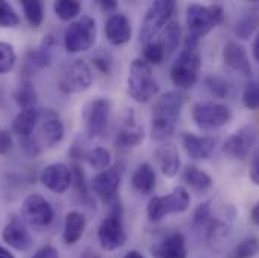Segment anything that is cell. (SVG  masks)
Returning <instances> with one entry per match:
<instances>
[{
    "label": "cell",
    "mask_w": 259,
    "mask_h": 258,
    "mask_svg": "<svg viewBox=\"0 0 259 258\" xmlns=\"http://www.w3.org/2000/svg\"><path fill=\"white\" fill-rule=\"evenodd\" d=\"M223 8L220 5H189L186 11V24L189 30L187 43L197 44L214 27L223 21Z\"/></svg>",
    "instance_id": "cell-2"
},
{
    "label": "cell",
    "mask_w": 259,
    "mask_h": 258,
    "mask_svg": "<svg viewBox=\"0 0 259 258\" xmlns=\"http://www.w3.org/2000/svg\"><path fill=\"white\" fill-rule=\"evenodd\" d=\"M98 242L104 251H116L127 243V233L124 227L122 207L119 204L112 205L107 216L98 227Z\"/></svg>",
    "instance_id": "cell-8"
},
{
    "label": "cell",
    "mask_w": 259,
    "mask_h": 258,
    "mask_svg": "<svg viewBox=\"0 0 259 258\" xmlns=\"http://www.w3.org/2000/svg\"><path fill=\"white\" fill-rule=\"evenodd\" d=\"M243 104L249 109V110H258L259 109V82L258 80H252L249 83H246L244 89H243V95H241Z\"/></svg>",
    "instance_id": "cell-39"
},
{
    "label": "cell",
    "mask_w": 259,
    "mask_h": 258,
    "mask_svg": "<svg viewBox=\"0 0 259 258\" xmlns=\"http://www.w3.org/2000/svg\"><path fill=\"white\" fill-rule=\"evenodd\" d=\"M190 207V194L186 188L178 186L164 196H151L146 205V214L151 222H160L169 214L184 213Z\"/></svg>",
    "instance_id": "cell-7"
},
{
    "label": "cell",
    "mask_w": 259,
    "mask_h": 258,
    "mask_svg": "<svg viewBox=\"0 0 259 258\" xmlns=\"http://www.w3.org/2000/svg\"><path fill=\"white\" fill-rule=\"evenodd\" d=\"M97 41V23L91 15H81L65 29L64 46L68 53H81L94 47Z\"/></svg>",
    "instance_id": "cell-6"
},
{
    "label": "cell",
    "mask_w": 259,
    "mask_h": 258,
    "mask_svg": "<svg viewBox=\"0 0 259 258\" xmlns=\"http://www.w3.org/2000/svg\"><path fill=\"white\" fill-rule=\"evenodd\" d=\"M253 58L259 64V32L258 35H256V38H255V41H253Z\"/></svg>",
    "instance_id": "cell-48"
},
{
    "label": "cell",
    "mask_w": 259,
    "mask_h": 258,
    "mask_svg": "<svg viewBox=\"0 0 259 258\" xmlns=\"http://www.w3.org/2000/svg\"><path fill=\"white\" fill-rule=\"evenodd\" d=\"M183 180L190 189H193L194 192H197V194L208 192L214 185L209 174H206L205 171L199 169L197 166H193V165L186 166V169L183 172Z\"/></svg>",
    "instance_id": "cell-27"
},
{
    "label": "cell",
    "mask_w": 259,
    "mask_h": 258,
    "mask_svg": "<svg viewBox=\"0 0 259 258\" xmlns=\"http://www.w3.org/2000/svg\"><path fill=\"white\" fill-rule=\"evenodd\" d=\"M143 61H146L148 64L151 65H160L166 61V55L163 52V47L160 46V43L157 40L145 44L143 47V56H142Z\"/></svg>",
    "instance_id": "cell-36"
},
{
    "label": "cell",
    "mask_w": 259,
    "mask_h": 258,
    "mask_svg": "<svg viewBox=\"0 0 259 258\" xmlns=\"http://www.w3.org/2000/svg\"><path fill=\"white\" fill-rule=\"evenodd\" d=\"M110 115H112V103L109 98L97 97L88 101L81 112L86 134L91 139L103 136L109 126Z\"/></svg>",
    "instance_id": "cell-9"
},
{
    "label": "cell",
    "mask_w": 259,
    "mask_h": 258,
    "mask_svg": "<svg viewBox=\"0 0 259 258\" xmlns=\"http://www.w3.org/2000/svg\"><path fill=\"white\" fill-rule=\"evenodd\" d=\"M194 124L202 130H215L226 126L232 120V112L226 104L200 101L196 103L192 110Z\"/></svg>",
    "instance_id": "cell-11"
},
{
    "label": "cell",
    "mask_w": 259,
    "mask_h": 258,
    "mask_svg": "<svg viewBox=\"0 0 259 258\" xmlns=\"http://www.w3.org/2000/svg\"><path fill=\"white\" fill-rule=\"evenodd\" d=\"M80 258H101L98 254H95V252H92V251H86L83 255Z\"/></svg>",
    "instance_id": "cell-51"
},
{
    "label": "cell",
    "mask_w": 259,
    "mask_h": 258,
    "mask_svg": "<svg viewBox=\"0 0 259 258\" xmlns=\"http://www.w3.org/2000/svg\"><path fill=\"white\" fill-rule=\"evenodd\" d=\"M92 82L94 74L91 66L78 59L65 68L59 80V88L65 94H80L89 89Z\"/></svg>",
    "instance_id": "cell-12"
},
{
    "label": "cell",
    "mask_w": 259,
    "mask_h": 258,
    "mask_svg": "<svg viewBox=\"0 0 259 258\" xmlns=\"http://www.w3.org/2000/svg\"><path fill=\"white\" fill-rule=\"evenodd\" d=\"M258 137V127L253 124H246L226 139L223 145V153L231 159L244 160L255 146Z\"/></svg>",
    "instance_id": "cell-14"
},
{
    "label": "cell",
    "mask_w": 259,
    "mask_h": 258,
    "mask_svg": "<svg viewBox=\"0 0 259 258\" xmlns=\"http://www.w3.org/2000/svg\"><path fill=\"white\" fill-rule=\"evenodd\" d=\"M131 185L133 188L142 195H151L155 191L157 186V175L154 168L149 163H140L131 177Z\"/></svg>",
    "instance_id": "cell-25"
},
{
    "label": "cell",
    "mask_w": 259,
    "mask_h": 258,
    "mask_svg": "<svg viewBox=\"0 0 259 258\" xmlns=\"http://www.w3.org/2000/svg\"><path fill=\"white\" fill-rule=\"evenodd\" d=\"M71 171H72V185L75 186L77 194L80 195V196H83L88 201L91 196H89V188L86 185V178H84L83 169L78 165H74L71 168Z\"/></svg>",
    "instance_id": "cell-41"
},
{
    "label": "cell",
    "mask_w": 259,
    "mask_h": 258,
    "mask_svg": "<svg viewBox=\"0 0 259 258\" xmlns=\"http://www.w3.org/2000/svg\"><path fill=\"white\" fill-rule=\"evenodd\" d=\"M21 214L24 222H27L30 227L42 228L53 222L55 219V210L52 204L39 194L29 195L21 205Z\"/></svg>",
    "instance_id": "cell-13"
},
{
    "label": "cell",
    "mask_w": 259,
    "mask_h": 258,
    "mask_svg": "<svg viewBox=\"0 0 259 258\" xmlns=\"http://www.w3.org/2000/svg\"><path fill=\"white\" fill-rule=\"evenodd\" d=\"M21 8L24 12V17L27 23L32 27H39L42 26L44 21V5L39 0H23Z\"/></svg>",
    "instance_id": "cell-31"
},
{
    "label": "cell",
    "mask_w": 259,
    "mask_h": 258,
    "mask_svg": "<svg viewBox=\"0 0 259 258\" xmlns=\"http://www.w3.org/2000/svg\"><path fill=\"white\" fill-rule=\"evenodd\" d=\"M177 9V3L174 0H157L152 2L151 6L148 8L142 26H140V43L148 44L154 41L163 29L172 21V15Z\"/></svg>",
    "instance_id": "cell-5"
},
{
    "label": "cell",
    "mask_w": 259,
    "mask_h": 258,
    "mask_svg": "<svg viewBox=\"0 0 259 258\" xmlns=\"http://www.w3.org/2000/svg\"><path fill=\"white\" fill-rule=\"evenodd\" d=\"M41 121V112L35 107L23 109L12 123V131L20 137L21 142L30 139L38 127V123Z\"/></svg>",
    "instance_id": "cell-24"
},
{
    "label": "cell",
    "mask_w": 259,
    "mask_h": 258,
    "mask_svg": "<svg viewBox=\"0 0 259 258\" xmlns=\"http://www.w3.org/2000/svg\"><path fill=\"white\" fill-rule=\"evenodd\" d=\"M94 65L103 74H110V71H112V62L107 56H95Z\"/></svg>",
    "instance_id": "cell-43"
},
{
    "label": "cell",
    "mask_w": 259,
    "mask_h": 258,
    "mask_svg": "<svg viewBox=\"0 0 259 258\" xmlns=\"http://www.w3.org/2000/svg\"><path fill=\"white\" fill-rule=\"evenodd\" d=\"M259 27V14L258 11H250L244 14L234 27V33L238 40H249Z\"/></svg>",
    "instance_id": "cell-29"
},
{
    "label": "cell",
    "mask_w": 259,
    "mask_h": 258,
    "mask_svg": "<svg viewBox=\"0 0 259 258\" xmlns=\"http://www.w3.org/2000/svg\"><path fill=\"white\" fill-rule=\"evenodd\" d=\"M41 183L55 194H65L72 186V171L65 163H52L39 175Z\"/></svg>",
    "instance_id": "cell-16"
},
{
    "label": "cell",
    "mask_w": 259,
    "mask_h": 258,
    "mask_svg": "<svg viewBox=\"0 0 259 258\" xmlns=\"http://www.w3.org/2000/svg\"><path fill=\"white\" fill-rule=\"evenodd\" d=\"M0 258H15L6 248H3V246H0Z\"/></svg>",
    "instance_id": "cell-49"
},
{
    "label": "cell",
    "mask_w": 259,
    "mask_h": 258,
    "mask_svg": "<svg viewBox=\"0 0 259 258\" xmlns=\"http://www.w3.org/2000/svg\"><path fill=\"white\" fill-rule=\"evenodd\" d=\"M12 148V136L8 130H0V154L9 153Z\"/></svg>",
    "instance_id": "cell-44"
},
{
    "label": "cell",
    "mask_w": 259,
    "mask_h": 258,
    "mask_svg": "<svg viewBox=\"0 0 259 258\" xmlns=\"http://www.w3.org/2000/svg\"><path fill=\"white\" fill-rule=\"evenodd\" d=\"M127 88L130 97L136 103H148L160 91V86L152 72V66L142 58L134 59L130 65Z\"/></svg>",
    "instance_id": "cell-4"
},
{
    "label": "cell",
    "mask_w": 259,
    "mask_h": 258,
    "mask_svg": "<svg viewBox=\"0 0 259 258\" xmlns=\"http://www.w3.org/2000/svg\"><path fill=\"white\" fill-rule=\"evenodd\" d=\"M53 8L62 21H74L81 12V3L77 0H58Z\"/></svg>",
    "instance_id": "cell-33"
},
{
    "label": "cell",
    "mask_w": 259,
    "mask_h": 258,
    "mask_svg": "<svg viewBox=\"0 0 259 258\" xmlns=\"http://www.w3.org/2000/svg\"><path fill=\"white\" fill-rule=\"evenodd\" d=\"M17 64V53L12 44L0 41V74L9 72Z\"/></svg>",
    "instance_id": "cell-37"
},
{
    "label": "cell",
    "mask_w": 259,
    "mask_h": 258,
    "mask_svg": "<svg viewBox=\"0 0 259 258\" xmlns=\"http://www.w3.org/2000/svg\"><path fill=\"white\" fill-rule=\"evenodd\" d=\"M122 181V168L121 166H110L106 171L98 172L91 183V189L101 201L115 205L118 204V192Z\"/></svg>",
    "instance_id": "cell-15"
},
{
    "label": "cell",
    "mask_w": 259,
    "mask_h": 258,
    "mask_svg": "<svg viewBox=\"0 0 259 258\" xmlns=\"http://www.w3.org/2000/svg\"><path fill=\"white\" fill-rule=\"evenodd\" d=\"M124 258H145L139 251H130V252H127L125 255H124Z\"/></svg>",
    "instance_id": "cell-50"
},
{
    "label": "cell",
    "mask_w": 259,
    "mask_h": 258,
    "mask_svg": "<svg viewBox=\"0 0 259 258\" xmlns=\"http://www.w3.org/2000/svg\"><path fill=\"white\" fill-rule=\"evenodd\" d=\"M32 258H59V251L55 246L47 245V246H42L41 249H38Z\"/></svg>",
    "instance_id": "cell-45"
},
{
    "label": "cell",
    "mask_w": 259,
    "mask_h": 258,
    "mask_svg": "<svg viewBox=\"0 0 259 258\" xmlns=\"http://www.w3.org/2000/svg\"><path fill=\"white\" fill-rule=\"evenodd\" d=\"M15 100L23 109H30L36 103V92L30 82H24L20 85L18 91L15 92Z\"/></svg>",
    "instance_id": "cell-38"
},
{
    "label": "cell",
    "mask_w": 259,
    "mask_h": 258,
    "mask_svg": "<svg viewBox=\"0 0 259 258\" xmlns=\"http://www.w3.org/2000/svg\"><path fill=\"white\" fill-rule=\"evenodd\" d=\"M249 177L250 181L259 188V146L256 151L252 156V162H250V169H249Z\"/></svg>",
    "instance_id": "cell-42"
},
{
    "label": "cell",
    "mask_w": 259,
    "mask_h": 258,
    "mask_svg": "<svg viewBox=\"0 0 259 258\" xmlns=\"http://www.w3.org/2000/svg\"><path fill=\"white\" fill-rule=\"evenodd\" d=\"M250 220H252L255 225H258L259 227V201L253 205V208H252V211H250Z\"/></svg>",
    "instance_id": "cell-47"
},
{
    "label": "cell",
    "mask_w": 259,
    "mask_h": 258,
    "mask_svg": "<svg viewBox=\"0 0 259 258\" xmlns=\"http://www.w3.org/2000/svg\"><path fill=\"white\" fill-rule=\"evenodd\" d=\"M2 239L5 243H8L15 251H27L33 245V239H32L26 224L20 219H11L5 225V228L2 231Z\"/></svg>",
    "instance_id": "cell-18"
},
{
    "label": "cell",
    "mask_w": 259,
    "mask_h": 258,
    "mask_svg": "<svg viewBox=\"0 0 259 258\" xmlns=\"http://www.w3.org/2000/svg\"><path fill=\"white\" fill-rule=\"evenodd\" d=\"M98 5L103 11L113 12V14H115V9L118 8V2H115V0H98Z\"/></svg>",
    "instance_id": "cell-46"
},
{
    "label": "cell",
    "mask_w": 259,
    "mask_h": 258,
    "mask_svg": "<svg viewBox=\"0 0 259 258\" xmlns=\"http://www.w3.org/2000/svg\"><path fill=\"white\" fill-rule=\"evenodd\" d=\"M151 254L154 258H187L189 249L186 237L178 231L169 233L151 248Z\"/></svg>",
    "instance_id": "cell-17"
},
{
    "label": "cell",
    "mask_w": 259,
    "mask_h": 258,
    "mask_svg": "<svg viewBox=\"0 0 259 258\" xmlns=\"http://www.w3.org/2000/svg\"><path fill=\"white\" fill-rule=\"evenodd\" d=\"M202 68V58L197 50V44L186 41L184 49L170 66V80L178 91H187L193 88L199 80Z\"/></svg>",
    "instance_id": "cell-3"
},
{
    "label": "cell",
    "mask_w": 259,
    "mask_h": 258,
    "mask_svg": "<svg viewBox=\"0 0 259 258\" xmlns=\"http://www.w3.org/2000/svg\"><path fill=\"white\" fill-rule=\"evenodd\" d=\"M20 24V17L17 11L8 3L0 0V27H17Z\"/></svg>",
    "instance_id": "cell-40"
},
{
    "label": "cell",
    "mask_w": 259,
    "mask_h": 258,
    "mask_svg": "<svg viewBox=\"0 0 259 258\" xmlns=\"http://www.w3.org/2000/svg\"><path fill=\"white\" fill-rule=\"evenodd\" d=\"M155 163L158 166V169L161 171V174L167 178H174L178 175L180 169H181V159H180V153L178 148L174 143H163L160 145L155 153Z\"/></svg>",
    "instance_id": "cell-22"
},
{
    "label": "cell",
    "mask_w": 259,
    "mask_h": 258,
    "mask_svg": "<svg viewBox=\"0 0 259 258\" xmlns=\"http://www.w3.org/2000/svg\"><path fill=\"white\" fill-rule=\"evenodd\" d=\"M181 36H183V30H181V26H180L178 21H170L163 29V32L160 33V38L157 41L163 47L166 59H169L178 50L180 43H181Z\"/></svg>",
    "instance_id": "cell-28"
},
{
    "label": "cell",
    "mask_w": 259,
    "mask_h": 258,
    "mask_svg": "<svg viewBox=\"0 0 259 258\" xmlns=\"http://www.w3.org/2000/svg\"><path fill=\"white\" fill-rule=\"evenodd\" d=\"M145 139V129L143 126H140L134 117V114L130 109L127 118L124 120V124L121 126V129L116 134V146L122 148V150H128V148H136L139 146Z\"/></svg>",
    "instance_id": "cell-23"
},
{
    "label": "cell",
    "mask_w": 259,
    "mask_h": 258,
    "mask_svg": "<svg viewBox=\"0 0 259 258\" xmlns=\"http://www.w3.org/2000/svg\"><path fill=\"white\" fill-rule=\"evenodd\" d=\"M205 86L217 98H226L231 94V85L225 77L211 74L205 77Z\"/></svg>",
    "instance_id": "cell-35"
},
{
    "label": "cell",
    "mask_w": 259,
    "mask_h": 258,
    "mask_svg": "<svg viewBox=\"0 0 259 258\" xmlns=\"http://www.w3.org/2000/svg\"><path fill=\"white\" fill-rule=\"evenodd\" d=\"M183 146L189 157L194 160H206L212 156L217 139L212 136H197L194 133H184L183 137Z\"/></svg>",
    "instance_id": "cell-19"
},
{
    "label": "cell",
    "mask_w": 259,
    "mask_h": 258,
    "mask_svg": "<svg viewBox=\"0 0 259 258\" xmlns=\"http://www.w3.org/2000/svg\"><path fill=\"white\" fill-rule=\"evenodd\" d=\"M186 103V94L178 89L164 92L157 98L151 115V137L155 140H166L170 137L180 120Z\"/></svg>",
    "instance_id": "cell-1"
},
{
    "label": "cell",
    "mask_w": 259,
    "mask_h": 258,
    "mask_svg": "<svg viewBox=\"0 0 259 258\" xmlns=\"http://www.w3.org/2000/svg\"><path fill=\"white\" fill-rule=\"evenodd\" d=\"M104 33L112 46H124L131 40V33H133L131 23L124 14L115 12L107 18L104 26Z\"/></svg>",
    "instance_id": "cell-21"
},
{
    "label": "cell",
    "mask_w": 259,
    "mask_h": 258,
    "mask_svg": "<svg viewBox=\"0 0 259 258\" xmlns=\"http://www.w3.org/2000/svg\"><path fill=\"white\" fill-rule=\"evenodd\" d=\"M259 254V239L255 236L243 239L235 249L232 251L231 258H253Z\"/></svg>",
    "instance_id": "cell-34"
},
{
    "label": "cell",
    "mask_w": 259,
    "mask_h": 258,
    "mask_svg": "<svg viewBox=\"0 0 259 258\" xmlns=\"http://www.w3.org/2000/svg\"><path fill=\"white\" fill-rule=\"evenodd\" d=\"M86 160L89 163L91 168L97 169V171H106L112 166V154L107 148L104 146H97L92 148L88 154H86Z\"/></svg>",
    "instance_id": "cell-32"
},
{
    "label": "cell",
    "mask_w": 259,
    "mask_h": 258,
    "mask_svg": "<svg viewBox=\"0 0 259 258\" xmlns=\"http://www.w3.org/2000/svg\"><path fill=\"white\" fill-rule=\"evenodd\" d=\"M50 46H52V40H47L42 43V46L33 52H30L26 58V68L30 69V72L41 69L44 66L50 64L52 55H50Z\"/></svg>",
    "instance_id": "cell-30"
},
{
    "label": "cell",
    "mask_w": 259,
    "mask_h": 258,
    "mask_svg": "<svg viewBox=\"0 0 259 258\" xmlns=\"http://www.w3.org/2000/svg\"><path fill=\"white\" fill-rule=\"evenodd\" d=\"M86 228V219L80 211H69L65 216L64 224V242L66 245H75L84 233Z\"/></svg>",
    "instance_id": "cell-26"
},
{
    "label": "cell",
    "mask_w": 259,
    "mask_h": 258,
    "mask_svg": "<svg viewBox=\"0 0 259 258\" xmlns=\"http://www.w3.org/2000/svg\"><path fill=\"white\" fill-rule=\"evenodd\" d=\"M222 56H223L225 64L231 69H234L243 76L252 74V64H250L247 50L238 41H228L223 47Z\"/></svg>",
    "instance_id": "cell-20"
},
{
    "label": "cell",
    "mask_w": 259,
    "mask_h": 258,
    "mask_svg": "<svg viewBox=\"0 0 259 258\" xmlns=\"http://www.w3.org/2000/svg\"><path fill=\"white\" fill-rule=\"evenodd\" d=\"M234 220H235V210L232 205H222V208H214L212 204L211 214L199 233L200 234L203 233V239L209 245H215L219 242H223L229 236Z\"/></svg>",
    "instance_id": "cell-10"
}]
</instances>
